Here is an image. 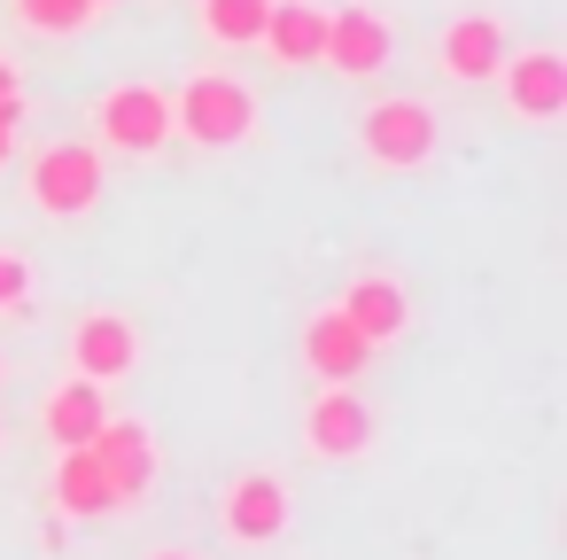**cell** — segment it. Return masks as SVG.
<instances>
[{"label": "cell", "instance_id": "cell-13", "mask_svg": "<svg viewBox=\"0 0 567 560\" xmlns=\"http://www.w3.org/2000/svg\"><path fill=\"white\" fill-rule=\"evenodd\" d=\"M505 63V24L497 17H458L443 40H435V71H451L458 86H489Z\"/></svg>", "mask_w": 567, "mask_h": 560}, {"label": "cell", "instance_id": "cell-8", "mask_svg": "<svg viewBox=\"0 0 567 560\" xmlns=\"http://www.w3.org/2000/svg\"><path fill=\"white\" fill-rule=\"evenodd\" d=\"M86 451L102 459V475H110L117 506H141V498L156 490V475H164V459H156V436H148V420H102Z\"/></svg>", "mask_w": 567, "mask_h": 560}, {"label": "cell", "instance_id": "cell-7", "mask_svg": "<svg viewBox=\"0 0 567 560\" xmlns=\"http://www.w3.org/2000/svg\"><path fill=\"white\" fill-rule=\"evenodd\" d=\"M133 366H141V327H133L125 312H86V319L71 327V374H79V381L110 389V381H125Z\"/></svg>", "mask_w": 567, "mask_h": 560}, {"label": "cell", "instance_id": "cell-2", "mask_svg": "<svg viewBox=\"0 0 567 560\" xmlns=\"http://www.w3.org/2000/svg\"><path fill=\"white\" fill-rule=\"evenodd\" d=\"M435 110L427 102H412V94H381V102H365V118H358V149H365V164H381V172H420L427 156H435Z\"/></svg>", "mask_w": 567, "mask_h": 560}, {"label": "cell", "instance_id": "cell-20", "mask_svg": "<svg viewBox=\"0 0 567 560\" xmlns=\"http://www.w3.org/2000/svg\"><path fill=\"white\" fill-rule=\"evenodd\" d=\"M17 133H24V94H9V102H0V164H9Z\"/></svg>", "mask_w": 567, "mask_h": 560}, {"label": "cell", "instance_id": "cell-6", "mask_svg": "<svg viewBox=\"0 0 567 560\" xmlns=\"http://www.w3.org/2000/svg\"><path fill=\"white\" fill-rule=\"evenodd\" d=\"M389 55H396V32H389V17L381 9H365V0H350V9H327V71L334 79H373V71H389Z\"/></svg>", "mask_w": 567, "mask_h": 560}, {"label": "cell", "instance_id": "cell-1", "mask_svg": "<svg viewBox=\"0 0 567 560\" xmlns=\"http://www.w3.org/2000/svg\"><path fill=\"white\" fill-rule=\"evenodd\" d=\"M257 133V94L226 71H195L179 94H172V141H195V149H234Z\"/></svg>", "mask_w": 567, "mask_h": 560}, {"label": "cell", "instance_id": "cell-14", "mask_svg": "<svg viewBox=\"0 0 567 560\" xmlns=\"http://www.w3.org/2000/svg\"><path fill=\"white\" fill-rule=\"evenodd\" d=\"M257 48H265L280 71H311V63L327 55V9H319V0H272Z\"/></svg>", "mask_w": 567, "mask_h": 560}, {"label": "cell", "instance_id": "cell-3", "mask_svg": "<svg viewBox=\"0 0 567 560\" xmlns=\"http://www.w3.org/2000/svg\"><path fill=\"white\" fill-rule=\"evenodd\" d=\"M24 187H32V203H40L48 218H86V211L102 203V156L79 149V141H55V149L32 156Z\"/></svg>", "mask_w": 567, "mask_h": 560}, {"label": "cell", "instance_id": "cell-15", "mask_svg": "<svg viewBox=\"0 0 567 560\" xmlns=\"http://www.w3.org/2000/svg\"><path fill=\"white\" fill-rule=\"evenodd\" d=\"M110 420V405H102V389L94 381H55L48 389V405H40V428H48V444L55 451H79V444H94V428Z\"/></svg>", "mask_w": 567, "mask_h": 560}, {"label": "cell", "instance_id": "cell-12", "mask_svg": "<svg viewBox=\"0 0 567 560\" xmlns=\"http://www.w3.org/2000/svg\"><path fill=\"white\" fill-rule=\"evenodd\" d=\"M288 529V482L280 475H234V490H226V537L234 544H272Z\"/></svg>", "mask_w": 567, "mask_h": 560}, {"label": "cell", "instance_id": "cell-16", "mask_svg": "<svg viewBox=\"0 0 567 560\" xmlns=\"http://www.w3.org/2000/svg\"><path fill=\"white\" fill-rule=\"evenodd\" d=\"M55 506L71 513V521H102V513H117V490H110V475H102V459L79 444V451H55Z\"/></svg>", "mask_w": 567, "mask_h": 560}, {"label": "cell", "instance_id": "cell-9", "mask_svg": "<svg viewBox=\"0 0 567 560\" xmlns=\"http://www.w3.org/2000/svg\"><path fill=\"white\" fill-rule=\"evenodd\" d=\"M373 444V413H365V397L342 381V389H319L311 397V413H303V451L311 459H358Z\"/></svg>", "mask_w": 567, "mask_h": 560}, {"label": "cell", "instance_id": "cell-4", "mask_svg": "<svg viewBox=\"0 0 567 560\" xmlns=\"http://www.w3.org/2000/svg\"><path fill=\"white\" fill-rule=\"evenodd\" d=\"M102 141L117 149V156H156L164 141H172V94L164 86H148V79H125V86H110L102 94Z\"/></svg>", "mask_w": 567, "mask_h": 560}, {"label": "cell", "instance_id": "cell-23", "mask_svg": "<svg viewBox=\"0 0 567 560\" xmlns=\"http://www.w3.org/2000/svg\"><path fill=\"white\" fill-rule=\"evenodd\" d=\"M102 9H110V0H102Z\"/></svg>", "mask_w": 567, "mask_h": 560}, {"label": "cell", "instance_id": "cell-11", "mask_svg": "<svg viewBox=\"0 0 567 560\" xmlns=\"http://www.w3.org/2000/svg\"><path fill=\"white\" fill-rule=\"evenodd\" d=\"M334 312H342V319H350L373 350H381V343H396V335L412 327V296H404L389 273H358V281L334 296Z\"/></svg>", "mask_w": 567, "mask_h": 560}, {"label": "cell", "instance_id": "cell-18", "mask_svg": "<svg viewBox=\"0 0 567 560\" xmlns=\"http://www.w3.org/2000/svg\"><path fill=\"white\" fill-rule=\"evenodd\" d=\"M17 17H24V32L71 40V32H86V24L102 17V0H17Z\"/></svg>", "mask_w": 567, "mask_h": 560}, {"label": "cell", "instance_id": "cell-19", "mask_svg": "<svg viewBox=\"0 0 567 560\" xmlns=\"http://www.w3.org/2000/svg\"><path fill=\"white\" fill-rule=\"evenodd\" d=\"M17 312H32V265H24V250H0V319H17Z\"/></svg>", "mask_w": 567, "mask_h": 560}, {"label": "cell", "instance_id": "cell-22", "mask_svg": "<svg viewBox=\"0 0 567 560\" xmlns=\"http://www.w3.org/2000/svg\"><path fill=\"white\" fill-rule=\"evenodd\" d=\"M148 560H203V552H179V544H164V552H148Z\"/></svg>", "mask_w": 567, "mask_h": 560}, {"label": "cell", "instance_id": "cell-21", "mask_svg": "<svg viewBox=\"0 0 567 560\" xmlns=\"http://www.w3.org/2000/svg\"><path fill=\"white\" fill-rule=\"evenodd\" d=\"M9 94H24V79H17V63H0V102Z\"/></svg>", "mask_w": 567, "mask_h": 560}, {"label": "cell", "instance_id": "cell-5", "mask_svg": "<svg viewBox=\"0 0 567 560\" xmlns=\"http://www.w3.org/2000/svg\"><path fill=\"white\" fill-rule=\"evenodd\" d=\"M497 86H505V110L520 125H559L567 118V55L559 48H520L497 63Z\"/></svg>", "mask_w": 567, "mask_h": 560}, {"label": "cell", "instance_id": "cell-10", "mask_svg": "<svg viewBox=\"0 0 567 560\" xmlns=\"http://www.w3.org/2000/svg\"><path fill=\"white\" fill-rule=\"evenodd\" d=\"M365 358H373V343L327 304V312H311L303 319V366L319 374V389H342V381H358L365 374Z\"/></svg>", "mask_w": 567, "mask_h": 560}, {"label": "cell", "instance_id": "cell-17", "mask_svg": "<svg viewBox=\"0 0 567 560\" xmlns=\"http://www.w3.org/2000/svg\"><path fill=\"white\" fill-rule=\"evenodd\" d=\"M195 9H203V40L210 48H257L272 0H195Z\"/></svg>", "mask_w": 567, "mask_h": 560}]
</instances>
